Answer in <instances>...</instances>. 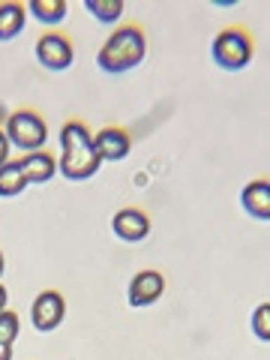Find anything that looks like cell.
<instances>
[{
    "label": "cell",
    "instance_id": "cell-14",
    "mask_svg": "<svg viewBox=\"0 0 270 360\" xmlns=\"http://www.w3.org/2000/svg\"><path fill=\"white\" fill-rule=\"evenodd\" d=\"M27 189L25 172H21V162L9 160L4 168H0V198H15Z\"/></svg>",
    "mask_w": 270,
    "mask_h": 360
},
{
    "label": "cell",
    "instance_id": "cell-20",
    "mask_svg": "<svg viewBox=\"0 0 270 360\" xmlns=\"http://www.w3.org/2000/svg\"><path fill=\"white\" fill-rule=\"evenodd\" d=\"M6 303H9V291H6V285L0 283V312L6 309Z\"/></svg>",
    "mask_w": 270,
    "mask_h": 360
},
{
    "label": "cell",
    "instance_id": "cell-8",
    "mask_svg": "<svg viewBox=\"0 0 270 360\" xmlns=\"http://www.w3.org/2000/svg\"><path fill=\"white\" fill-rule=\"evenodd\" d=\"M127 295H129V307H135V309L153 307V303L165 295V276L160 270H139V274L129 279Z\"/></svg>",
    "mask_w": 270,
    "mask_h": 360
},
{
    "label": "cell",
    "instance_id": "cell-7",
    "mask_svg": "<svg viewBox=\"0 0 270 360\" xmlns=\"http://www.w3.org/2000/svg\"><path fill=\"white\" fill-rule=\"evenodd\" d=\"M150 229H153V222L148 217V210H141V207H120L111 217V231L123 243H141L150 234Z\"/></svg>",
    "mask_w": 270,
    "mask_h": 360
},
{
    "label": "cell",
    "instance_id": "cell-17",
    "mask_svg": "<svg viewBox=\"0 0 270 360\" xmlns=\"http://www.w3.org/2000/svg\"><path fill=\"white\" fill-rule=\"evenodd\" d=\"M252 333L258 336L262 342L270 340V303H258L255 312H252Z\"/></svg>",
    "mask_w": 270,
    "mask_h": 360
},
{
    "label": "cell",
    "instance_id": "cell-1",
    "mask_svg": "<svg viewBox=\"0 0 270 360\" xmlns=\"http://www.w3.org/2000/svg\"><path fill=\"white\" fill-rule=\"evenodd\" d=\"M103 160L94 148V132L87 129L84 120H66L60 127V160H58V174L66 180H90Z\"/></svg>",
    "mask_w": 270,
    "mask_h": 360
},
{
    "label": "cell",
    "instance_id": "cell-13",
    "mask_svg": "<svg viewBox=\"0 0 270 360\" xmlns=\"http://www.w3.org/2000/svg\"><path fill=\"white\" fill-rule=\"evenodd\" d=\"M66 6L63 0H30L27 4V15H33L39 21V25H49V27H54V25H60V21L66 18Z\"/></svg>",
    "mask_w": 270,
    "mask_h": 360
},
{
    "label": "cell",
    "instance_id": "cell-9",
    "mask_svg": "<svg viewBox=\"0 0 270 360\" xmlns=\"http://www.w3.org/2000/svg\"><path fill=\"white\" fill-rule=\"evenodd\" d=\"M94 148L103 162H123L132 153V135L120 127H103L94 135Z\"/></svg>",
    "mask_w": 270,
    "mask_h": 360
},
{
    "label": "cell",
    "instance_id": "cell-10",
    "mask_svg": "<svg viewBox=\"0 0 270 360\" xmlns=\"http://www.w3.org/2000/svg\"><path fill=\"white\" fill-rule=\"evenodd\" d=\"M240 205L252 219H262V222L270 219V184L264 177L262 180H250V184L243 186Z\"/></svg>",
    "mask_w": 270,
    "mask_h": 360
},
{
    "label": "cell",
    "instance_id": "cell-15",
    "mask_svg": "<svg viewBox=\"0 0 270 360\" xmlns=\"http://www.w3.org/2000/svg\"><path fill=\"white\" fill-rule=\"evenodd\" d=\"M84 9L99 25H117L127 6H123V0H84Z\"/></svg>",
    "mask_w": 270,
    "mask_h": 360
},
{
    "label": "cell",
    "instance_id": "cell-12",
    "mask_svg": "<svg viewBox=\"0 0 270 360\" xmlns=\"http://www.w3.org/2000/svg\"><path fill=\"white\" fill-rule=\"evenodd\" d=\"M25 21H27V6L18 4V0H4L0 4V42L15 39L25 30Z\"/></svg>",
    "mask_w": 270,
    "mask_h": 360
},
{
    "label": "cell",
    "instance_id": "cell-2",
    "mask_svg": "<svg viewBox=\"0 0 270 360\" xmlns=\"http://www.w3.org/2000/svg\"><path fill=\"white\" fill-rule=\"evenodd\" d=\"M148 58V37L139 25H120L96 51V66L108 75H120L135 70Z\"/></svg>",
    "mask_w": 270,
    "mask_h": 360
},
{
    "label": "cell",
    "instance_id": "cell-5",
    "mask_svg": "<svg viewBox=\"0 0 270 360\" xmlns=\"http://www.w3.org/2000/svg\"><path fill=\"white\" fill-rule=\"evenodd\" d=\"M37 60H39L42 70H49V72L70 70V66L75 63L72 39L66 37V33H60V30L42 33V37L37 39Z\"/></svg>",
    "mask_w": 270,
    "mask_h": 360
},
{
    "label": "cell",
    "instance_id": "cell-11",
    "mask_svg": "<svg viewBox=\"0 0 270 360\" xmlns=\"http://www.w3.org/2000/svg\"><path fill=\"white\" fill-rule=\"evenodd\" d=\"M21 162V172H25L27 184H49V180L58 174V156H51L49 150H37V153H25Z\"/></svg>",
    "mask_w": 270,
    "mask_h": 360
},
{
    "label": "cell",
    "instance_id": "cell-21",
    "mask_svg": "<svg viewBox=\"0 0 270 360\" xmlns=\"http://www.w3.org/2000/svg\"><path fill=\"white\" fill-rule=\"evenodd\" d=\"M4 270H6V258H4V250H0V276H4Z\"/></svg>",
    "mask_w": 270,
    "mask_h": 360
},
{
    "label": "cell",
    "instance_id": "cell-4",
    "mask_svg": "<svg viewBox=\"0 0 270 360\" xmlns=\"http://www.w3.org/2000/svg\"><path fill=\"white\" fill-rule=\"evenodd\" d=\"M6 139L13 148L25 150V153H37L45 148L49 141V123L42 120L37 108H18L6 117Z\"/></svg>",
    "mask_w": 270,
    "mask_h": 360
},
{
    "label": "cell",
    "instance_id": "cell-18",
    "mask_svg": "<svg viewBox=\"0 0 270 360\" xmlns=\"http://www.w3.org/2000/svg\"><path fill=\"white\" fill-rule=\"evenodd\" d=\"M9 148H13V144H9V139H6V132L0 129V168H4L6 162H9Z\"/></svg>",
    "mask_w": 270,
    "mask_h": 360
},
{
    "label": "cell",
    "instance_id": "cell-16",
    "mask_svg": "<svg viewBox=\"0 0 270 360\" xmlns=\"http://www.w3.org/2000/svg\"><path fill=\"white\" fill-rule=\"evenodd\" d=\"M18 330H21L18 312H13V309H4V312H0V342L13 345L15 336H18Z\"/></svg>",
    "mask_w": 270,
    "mask_h": 360
},
{
    "label": "cell",
    "instance_id": "cell-3",
    "mask_svg": "<svg viewBox=\"0 0 270 360\" xmlns=\"http://www.w3.org/2000/svg\"><path fill=\"white\" fill-rule=\"evenodd\" d=\"M252 37L246 33L243 27H225L213 37V45H210V58L213 63L219 66L225 72H240L246 66L252 63Z\"/></svg>",
    "mask_w": 270,
    "mask_h": 360
},
{
    "label": "cell",
    "instance_id": "cell-19",
    "mask_svg": "<svg viewBox=\"0 0 270 360\" xmlns=\"http://www.w3.org/2000/svg\"><path fill=\"white\" fill-rule=\"evenodd\" d=\"M0 360H13V345L0 342Z\"/></svg>",
    "mask_w": 270,
    "mask_h": 360
},
{
    "label": "cell",
    "instance_id": "cell-6",
    "mask_svg": "<svg viewBox=\"0 0 270 360\" xmlns=\"http://www.w3.org/2000/svg\"><path fill=\"white\" fill-rule=\"evenodd\" d=\"M66 319V300L60 291H39L37 297H33L30 303V324L37 328L39 333H51V330H58L60 324Z\"/></svg>",
    "mask_w": 270,
    "mask_h": 360
}]
</instances>
